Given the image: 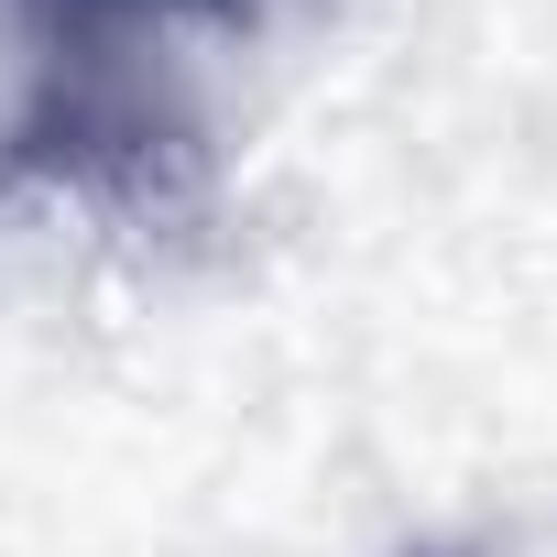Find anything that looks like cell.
Instances as JSON below:
<instances>
[{"label":"cell","instance_id":"cell-1","mask_svg":"<svg viewBox=\"0 0 557 557\" xmlns=\"http://www.w3.org/2000/svg\"><path fill=\"white\" fill-rule=\"evenodd\" d=\"M55 12H240V0H55Z\"/></svg>","mask_w":557,"mask_h":557}]
</instances>
